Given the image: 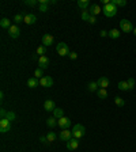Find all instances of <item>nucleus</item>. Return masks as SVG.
I'll return each mask as SVG.
<instances>
[{
  "label": "nucleus",
  "mask_w": 136,
  "mask_h": 152,
  "mask_svg": "<svg viewBox=\"0 0 136 152\" xmlns=\"http://www.w3.org/2000/svg\"><path fill=\"white\" fill-rule=\"evenodd\" d=\"M58 137H60V140L61 141H65L68 143L69 140L74 137V135H72V130H68V129H63L61 132H60V135H58Z\"/></svg>",
  "instance_id": "nucleus-6"
},
{
  "label": "nucleus",
  "mask_w": 136,
  "mask_h": 152,
  "mask_svg": "<svg viewBox=\"0 0 136 152\" xmlns=\"http://www.w3.org/2000/svg\"><path fill=\"white\" fill-rule=\"evenodd\" d=\"M11 130V121L8 118H0V132L7 133Z\"/></svg>",
  "instance_id": "nucleus-5"
},
{
  "label": "nucleus",
  "mask_w": 136,
  "mask_h": 152,
  "mask_svg": "<svg viewBox=\"0 0 136 152\" xmlns=\"http://www.w3.org/2000/svg\"><path fill=\"white\" fill-rule=\"evenodd\" d=\"M126 84H128V90H133V88H135V79L129 78L126 80Z\"/></svg>",
  "instance_id": "nucleus-33"
},
{
  "label": "nucleus",
  "mask_w": 136,
  "mask_h": 152,
  "mask_svg": "<svg viewBox=\"0 0 136 152\" xmlns=\"http://www.w3.org/2000/svg\"><path fill=\"white\" fill-rule=\"evenodd\" d=\"M117 88L121 91H128V84H126V81H118Z\"/></svg>",
  "instance_id": "nucleus-28"
},
{
  "label": "nucleus",
  "mask_w": 136,
  "mask_h": 152,
  "mask_svg": "<svg viewBox=\"0 0 136 152\" xmlns=\"http://www.w3.org/2000/svg\"><path fill=\"white\" fill-rule=\"evenodd\" d=\"M58 126L61 128V129H69V126H71V120L68 118V117H63L58 120Z\"/></svg>",
  "instance_id": "nucleus-10"
},
{
  "label": "nucleus",
  "mask_w": 136,
  "mask_h": 152,
  "mask_svg": "<svg viewBox=\"0 0 136 152\" xmlns=\"http://www.w3.org/2000/svg\"><path fill=\"white\" fill-rule=\"evenodd\" d=\"M46 139H48L49 143H53L56 140V135L53 132H49V133H46Z\"/></svg>",
  "instance_id": "nucleus-34"
},
{
  "label": "nucleus",
  "mask_w": 136,
  "mask_h": 152,
  "mask_svg": "<svg viewBox=\"0 0 136 152\" xmlns=\"http://www.w3.org/2000/svg\"><path fill=\"white\" fill-rule=\"evenodd\" d=\"M56 50H57V53L61 56V57H65V56L69 55V48H68V45L65 42L57 44V45H56Z\"/></svg>",
  "instance_id": "nucleus-3"
},
{
  "label": "nucleus",
  "mask_w": 136,
  "mask_h": 152,
  "mask_svg": "<svg viewBox=\"0 0 136 152\" xmlns=\"http://www.w3.org/2000/svg\"><path fill=\"white\" fill-rule=\"evenodd\" d=\"M87 88H88V91H91V92H95V91L99 90V86H98L97 81H91V83H88Z\"/></svg>",
  "instance_id": "nucleus-22"
},
{
  "label": "nucleus",
  "mask_w": 136,
  "mask_h": 152,
  "mask_svg": "<svg viewBox=\"0 0 136 152\" xmlns=\"http://www.w3.org/2000/svg\"><path fill=\"white\" fill-rule=\"evenodd\" d=\"M133 34H135V36H136V29H133Z\"/></svg>",
  "instance_id": "nucleus-43"
},
{
  "label": "nucleus",
  "mask_w": 136,
  "mask_h": 152,
  "mask_svg": "<svg viewBox=\"0 0 136 152\" xmlns=\"http://www.w3.org/2000/svg\"><path fill=\"white\" fill-rule=\"evenodd\" d=\"M34 78H37V79L44 78V69H41V68L38 67V68L34 71Z\"/></svg>",
  "instance_id": "nucleus-30"
},
{
  "label": "nucleus",
  "mask_w": 136,
  "mask_h": 152,
  "mask_svg": "<svg viewBox=\"0 0 136 152\" xmlns=\"http://www.w3.org/2000/svg\"><path fill=\"white\" fill-rule=\"evenodd\" d=\"M0 116H1V118H6V117H7V111L4 110V109H1V111H0Z\"/></svg>",
  "instance_id": "nucleus-40"
},
{
  "label": "nucleus",
  "mask_w": 136,
  "mask_h": 152,
  "mask_svg": "<svg viewBox=\"0 0 136 152\" xmlns=\"http://www.w3.org/2000/svg\"><path fill=\"white\" fill-rule=\"evenodd\" d=\"M38 11H39V12H48V11H49V4H46V3H39Z\"/></svg>",
  "instance_id": "nucleus-27"
},
{
  "label": "nucleus",
  "mask_w": 136,
  "mask_h": 152,
  "mask_svg": "<svg viewBox=\"0 0 136 152\" xmlns=\"http://www.w3.org/2000/svg\"><path fill=\"white\" fill-rule=\"evenodd\" d=\"M44 109H45L46 111H52V113H53V110L56 109L55 102H53L52 99H46L45 103H44Z\"/></svg>",
  "instance_id": "nucleus-15"
},
{
  "label": "nucleus",
  "mask_w": 136,
  "mask_h": 152,
  "mask_svg": "<svg viewBox=\"0 0 136 152\" xmlns=\"http://www.w3.org/2000/svg\"><path fill=\"white\" fill-rule=\"evenodd\" d=\"M97 95L99 99H106L107 98V90L106 88H99V90L97 91Z\"/></svg>",
  "instance_id": "nucleus-21"
},
{
  "label": "nucleus",
  "mask_w": 136,
  "mask_h": 152,
  "mask_svg": "<svg viewBox=\"0 0 136 152\" xmlns=\"http://www.w3.org/2000/svg\"><path fill=\"white\" fill-rule=\"evenodd\" d=\"M102 14H104L106 18H113L117 14V7L112 3L106 4V6H104V8H102Z\"/></svg>",
  "instance_id": "nucleus-1"
},
{
  "label": "nucleus",
  "mask_w": 136,
  "mask_h": 152,
  "mask_svg": "<svg viewBox=\"0 0 136 152\" xmlns=\"http://www.w3.org/2000/svg\"><path fill=\"white\" fill-rule=\"evenodd\" d=\"M0 99H1V100L4 99V92H3V91H1V92H0Z\"/></svg>",
  "instance_id": "nucleus-42"
},
{
  "label": "nucleus",
  "mask_w": 136,
  "mask_h": 152,
  "mask_svg": "<svg viewBox=\"0 0 136 152\" xmlns=\"http://www.w3.org/2000/svg\"><path fill=\"white\" fill-rule=\"evenodd\" d=\"M106 36H109V31H105V30H102V31H101V37H106Z\"/></svg>",
  "instance_id": "nucleus-41"
},
{
  "label": "nucleus",
  "mask_w": 136,
  "mask_h": 152,
  "mask_svg": "<svg viewBox=\"0 0 136 152\" xmlns=\"http://www.w3.org/2000/svg\"><path fill=\"white\" fill-rule=\"evenodd\" d=\"M12 26V25H11V20L8 19V18H3V19L0 20V27H1V29H10V27Z\"/></svg>",
  "instance_id": "nucleus-17"
},
{
  "label": "nucleus",
  "mask_w": 136,
  "mask_h": 152,
  "mask_svg": "<svg viewBox=\"0 0 136 152\" xmlns=\"http://www.w3.org/2000/svg\"><path fill=\"white\" fill-rule=\"evenodd\" d=\"M98 86H99V88H107L109 87V79L106 78V76H101L99 79L97 80Z\"/></svg>",
  "instance_id": "nucleus-16"
},
{
  "label": "nucleus",
  "mask_w": 136,
  "mask_h": 152,
  "mask_svg": "<svg viewBox=\"0 0 136 152\" xmlns=\"http://www.w3.org/2000/svg\"><path fill=\"white\" fill-rule=\"evenodd\" d=\"M78 147H79V139L72 137V139L67 143V149H68V151H75Z\"/></svg>",
  "instance_id": "nucleus-11"
},
{
  "label": "nucleus",
  "mask_w": 136,
  "mask_h": 152,
  "mask_svg": "<svg viewBox=\"0 0 136 152\" xmlns=\"http://www.w3.org/2000/svg\"><path fill=\"white\" fill-rule=\"evenodd\" d=\"M39 141H41L42 144H49V141H48V139H46V136H41V137H39Z\"/></svg>",
  "instance_id": "nucleus-38"
},
{
  "label": "nucleus",
  "mask_w": 136,
  "mask_h": 152,
  "mask_svg": "<svg viewBox=\"0 0 136 152\" xmlns=\"http://www.w3.org/2000/svg\"><path fill=\"white\" fill-rule=\"evenodd\" d=\"M72 135H74L75 139H82V137L86 135V128L80 124H76L74 125V129H72Z\"/></svg>",
  "instance_id": "nucleus-2"
},
{
  "label": "nucleus",
  "mask_w": 136,
  "mask_h": 152,
  "mask_svg": "<svg viewBox=\"0 0 136 152\" xmlns=\"http://www.w3.org/2000/svg\"><path fill=\"white\" fill-rule=\"evenodd\" d=\"M76 57H78V55H76L75 52H71V53H69V58H71V60H76Z\"/></svg>",
  "instance_id": "nucleus-39"
},
{
  "label": "nucleus",
  "mask_w": 136,
  "mask_h": 152,
  "mask_svg": "<svg viewBox=\"0 0 136 152\" xmlns=\"http://www.w3.org/2000/svg\"><path fill=\"white\" fill-rule=\"evenodd\" d=\"M53 117H55V118H57V120H60V118H63V117H64V109H60V107H56L55 110H53Z\"/></svg>",
  "instance_id": "nucleus-19"
},
{
  "label": "nucleus",
  "mask_w": 136,
  "mask_h": 152,
  "mask_svg": "<svg viewBox=\"0 0 136 152\" xmlns=\"http://www.w3.org/2000/svg\"><path fill=\"white\" fill-rule=\"evenodd\" d=\"M114 103H116L118 107H123L124 105H125V100H124L121 97H116L114 98Z\"/></svg>",
  "instance_id": "nucleus-29"
},
{
  "label": "nucleus",
  "mask_w": 136,
  "mask_h": 152,
  "mask_svg": "<svg viewBox=\"0 0 136 152\" xmlns=\"http://www.w3.org/2000/svg\"><path fill=\"white\" fill-rule=\"evenodd\" d=\"M88 12L91 14L93 16H97V15H99L101 12H102V8H101L98 4H91L90 6V10H88Z\"/></svg>",
  "instance_id": "nucleus-14"
},
{
  "label": "nucleus",
  "mask_w": 136,
  "mask_h": 152,
  "mask_svg": "<svg viewBox=\"0 0 136 152\" xmlns=\"http://www.w3.org/2000/svg\"><path fill=\"white\" fill-rule=\"evenodd\" d=\"M8 36L11 38H18L20 36V27L18 25H12V26L8 29Z\"/></svg>",
  "instance_id": "nucleus-7"
},
{
  "label": "nucleus",
  "mask_w": 136,
  "mask_h": 152,
  "mask_svg": "<svg viewBox=\"0 0 136 152\" xmlns=\"http://www.w3.org/2000/svg\"><path fill=\"white\" fill-rule=\"evenodd\" d=\"M110 3L114 4L116 7H125L126 6V1H125V0H110Z\"/></svg>",
  "instance_id": "nucleus-26"
},
{
  "label": "nucleus",
  "mask_w": 136,
  "mask_h": 152,
  "mask_svg": "<svg viewBox=\"0 0 136 152\" xmlns=\"http://www.w3.org/2000/svg\"><path fill=\"white\" fill-rule=\"evenodd\" d=\"M90 6V1L88 0H79L78 1V7L79 8H82L83 11H86V8Z\"/></svg>",
  "instance_id": "nucleus-23"
},
{
  "label": "nucleus",
  "mask_w": 136,
  "mask_h": 152,
  "mask_svg": "<svg viewBox=\"0 0 136 152\" xmlns=\"http://www.w3.org/2000/svg\"><path fill=\"white\" fill-rule=\"evenodd\" d=\"M88 23H90V25H95V23H97V16H93V15H91L90 19H88Z\"/></svg>",
  "instance_id": "nucleus-37"
},
{
  "label": "nucleus",
  "mask_w": 136,
  "mask_h": 152,
  "mask_svg": "<svg viewBox=\"0 0 136 152\" xmlns=\"http://www.w3.org/2000/svg\"><path fill=\"white\" fill-rule=\"evenodd\" d=\"M37 3H38V0H25V4L30 7H34Z\"/></svg>",
  "instance_id": "nucleus-35"
},
{
  "label": "nucleus",
  "mask_w": 136,
  "mask_h": 152,
  "mask_svg": "<svg viewBox=\"0 0 136 152\" xmlns=\"http://www.w3.org/2000/svg\"><path fill=\"white\" fill-rule=\"evenodd\" d=\"M120 36H121V33L118 31L117 29H112V30L109 31V37H110V38H113V39H117Z\"/></svg>",
  "instance_id": "nucleus-24"
},
{
  "label": "nucleus",
  "mask_w": 136,
  "mask_h": 152,
  "mask_svg": "<svg viewBox=\"0 0 136 152\" xmlns=\"http://www.w3.org/2000/svg\"><path fill=\"white\" fill-rule=\"evenodd\" d=\"M23 22L26 25H34L37 22V16L34 14H25V20Z\"/></svg>",
  "instance_id": "nucleus-13"
},
{
  "label": "nucleus",
  "mask_w": 136,
  "mask_h": 152,
  "mask_svg": "<svg viewBox=\"0 0 136 152\" xmlns=\"http://www.w3.org/2000/svg\"><path fill=\"white\" fill-rule=\"evenodd\" d=\"M90 16H91V14L88 12L87 10H86V11H83V12H82L80 18H82V20H84V22H88V19H90Z\"/></svg>",
  "instance_id": "nucleus-31"
},
{
  "label": "nucleus",
  "mask_w": 136,
  "mask_h": 152,
  "mask_svg": "<svg viewBox=\"0 0 136 152\" xmlns=\"http://www.w3.org/2000/svg\"><path fill=\"white\" fill-rule=\"evenodd\" d=\"M46 125H48L49 128H52V129H53L56 125H58V120H57V118H55L53 116L49 117L48 120H46Z\"/></svg>",
  "instance_id": "nucleus-18"
},
{
  "label": "nucleus",
  "mask_w": 136,
  "mask_h": 152,
  "mask_svg": "<svg viewBox=\"0 0 136 152\" xmlns=\"http://www.w3.org/2000/svg\"><path fill=\"white\" fill-rule=\"evenodd\" d=\"M38 64H39V68L41 69H46L49 67V64H50V60H49L48 56H39Z\"/></svg>",
  "instance_id": "nucleus-8"
},
{
  "label": "nucleus",
  "mask_w": 136,
  "mask_h": 152,
  "mask_svg": "<svg viewBox=\"0 0 136 152\" xmlns=\"http://www.w3.org/2000/svg\"><path fill=\"white\" fill-rule=\"evenodd\" d=\"M6 118H8L10 121H14V120H15V114H14L12 111H8V113H7V117H6Z\"/></svg>",
  "instance_id": "nucleus-36"
},
{
  "label": "nucleus",
  "mask_w": 136,
  "mask_h": 152,
  "mask_svg": "<svg viewBox=\"0 0 136 152\" xmlns=\"http://www.w3.org/2000/svg\"><path fill=\"white\" fill-rule=\"evenodd\" d=\"M120 29L123 30L124 33H131V31H133V25H132V22L128 19H121L120 20Z\"/></svg>",
  "instance_id": "nucleus-4"
},
{
  "label": "nucleus",
  "mask_w": 136,
  "mask_h": 152,
  "mask_svg": "<svg viewBox=\"0 0 136 152\" xmlns=\"http://www.w3.org/2000/svg\"><path fill=\"white\" fill-rule=\"evenodd\" d=\"M25 20V14H16L15 16H14V22H15V25H19L20 22H23Z\"/></svg>",
  "instance_id": "nucleus-25"
},
{
  "label": "nucleus",
  "mask_w": 136,
  "mask_h": 152,
  "mask_svg": "<svg viewBox=\"0 0 136 152\" xmlns=\"http://www.w3.org/2000/svg\"><path fill=\"white\" fill-rule=\"evenodd\" d=\"M45 53H46V46L41 45V46H38V48H37V55L45 56Z\"/></svg>",
  "instance_id": "nucleus-32"
},
{
  "label": "nucleus",
  "mask_w": 136,
  "mask_h": 152,
  "mask_svg": "<svg viewBox=\"0 0 136 152\" xmlns=\"http://www.w3.org/2000/svg\"><path fill=\"white\" fill-rule=\"evenodd\" d=\"M53 42H55L53 36H50V34H44L42 36V45L44 46H50Z\"/></svg>",
  "instance_id": "nucleus-12"
},
{
  "label": "nucleus",
  "mask_w": 136,
  "mask_h": 152,
  "mask_svg": "<svg viewBox=\"0 0 136 152\" xmlns=\"http://www.w3.org/2000/svg\"><path fill=\"white\" fill-rule=\"evenodd\" d=\"M53 83L55 81H53L52 76H44L39 79V86H42V87H52Z\"/></svg>",
  "instance_id": "nucleus-9"
},
{
  "label": "nucleus",
  "mask_w": 136,
  "mask_h": 152,
  "mask_svg": "<svg viewBox=\"0 0 136 152\" xmlns=\"http://www.w3.org/2000/svg\"><path fill=\"white\" fill-rule=\"evenodd\" d=\"M27 86H29L30 88H36L37 86H39V79H37V78H30L29 80H27Z\"/></svg>",
  "instance_id": "nucleus-20"
}]
</instances>
